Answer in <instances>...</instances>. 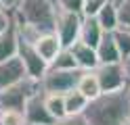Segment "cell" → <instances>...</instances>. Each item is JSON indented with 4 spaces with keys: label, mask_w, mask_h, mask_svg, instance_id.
<instances>
[{
    "label": "cell",
    "mask_w": 130,
    "mask_h": 125,
    "mask_svg": "<svg viewBox=\"0 0 130 125\" xmlns=\"http://www.w3.org/2000/svg\"><path fill=\"white\" fill-rule=\"evenodd\" d=\"M17 2L19 0H0V4H2L4 8H9V11H13V8L17 6Z\"/></svg>",
    "instance_id": "83f0119b"
},
{
    "label": "cell",
    "mask_w": 130,
    "mask_h": 125,
    "mask_svg": "<svg viewBox=\"0 0 130 125\" xmlns=\"http://www.w3.org/2000/svg\"><path fill=\"white\" fill-rule=\"evenodd\" d=\"M76 90H80L88 100H94V98H99V96L103 94L101 83H99V79H96V73H94V71H82Z\"/></svg>",
    "instance_id": "9a60e30c"
},
{
    "label": "cell",
    "mask_w": 130,
    "mask_h": 125,
    "mask_svg": "<svg viewBox=\"0 0 130 125\" xmlns=\"http://www.w3.org/2000/svg\"><path fill=\"white\" fill-rule=\"evenodd\" d=\"M25 77H27V73H25V67H23L19 56H13L9 61L0 63V90L9 88L13 83H19Z\"/></svg>",
    "instance_id": "9c48e42d"
},
{
    "label": "cell",
    "mask_w": 130,
    "mask_h": 125,
    "mask_svg": "<svg viewBox=\"0 0 130 125\" xmlns=\"http://www.w3.org/2000/svg\"><path fill=\"white\" fill-rule=\"evenodd\" d=\"M124 125H130V119H128V121H126V123H124Z\"/></svg>",
    "instance_id": "f546056e"
},
{
    "label": "cell",
    "mask_w": 130,
    "mask_h": 125,
    "mask_svg": "<svg viewBox=\"0 0 130 125\" xmlns=\"http://www.w3.org/2000/svg\"><path fill=\"white\" fill-rule=\"evenodd\" d=\"M13 23H15L13 11H9V8H0V33H2V31H6Z\"/></svg>",
    "instance_id": "484cf974"
},
{
    "label": "cell",
    "mask_w": 130,
    "mask_h": 125,
    "mask_svg": "<svg viewBox=\"0 0 130 125\" xmlns=\"http://www.w3.org/2000/svg\"><path fill=\"white\" fill-rule=\"evenodd\" d=\"M23 111H25L27 123H34V125H53L55 123V117L48 113L46 102H44V90H40L34 96H29Z\"/></svg>",
    "instance_id": "ba28073f"
},
{
    "label": "cell",
    "mask_w": 130,
    "mask_h": 125,
    "mask_svg": "<svg viewBox=\"0 0 130 125\" xmlns=\"http://www.w3.org/2000/svg\"><path fill=\"white\" fill-rule=\"evenodd\" d=\"M113 40H116V44H118V50H120L122 58L128 56L130 54V29L118 27L116 31H113Z\"/></svg>",
    "instance_id": "44dd1931"
},
{
    "label": "cell",
    "mask_w": 130,
    "mask_h": 125,
    "mask_svg": "<svg viewBox=\"0 0 130 125\" xmlns=\"http://www.w3.org/2000/svg\"><path fill=\"white\" fill-rule=\"evenodd\" d=\"M107 2H111V0H84V15L86 17H94Z\"/></svg>",
    "instance_id": "cb8c5ba5"
},
{
    "label": "cell",
    "mask_w": 130,
    "mask_h": 125,
    "mask_svg": "<svg viewBox=\"0 0 130 125\" xmlns=\"http://www.w3.org/2000/svg\"><path fill=\"white\" fill-rule=\"evenodd\" d=\"M88 100L80 90H71L65 94V111L67 115H84V111L88 108Z\"/></svg>",
    "instance_id": "e0dca14e"
},
{
    "label": "cell",
    "mask_w": 130,
    "mask_h": 125,
    "mask_svg": "<svg viewBox=\"0 0 130 125\" xmlns=\"http://www.w3.org/2000/svg\"><path fill=\"white\" fill-rule=\"evenodd\" d=\"M44 102H46V108L57 119H63L67 117V111H65V94H57V92H44Z\"/></svg>",
    "instance_id": "ac0fdd59"
},
{
    "label": "cell",
    "mask_w": 130,
    "mask_h": 125,
    "mask_svg": "<svg viewBox=\"0 0 130 125\" xmlns=\"http://www.w3.org/2000/svg\"><path fill=\"white\" fill-rule=\"evenodd\" d=\"M69 50L74 52V58H76V63H78V67L82 71H94L101 65L99 56H96V48L84 44L82 40H78L74 46H69Z\"/></svg>",
    "instance_id": "30bf717a"
},
{
    "label": "cell",
    "mask_w": 130,
    "mask_h": 125,
    "mask_svg": "<svg viewBox=\"0 0 130 125\" xmlns=\"http://www.w3.org/2000/svg\"><path fill=\"white\" fill-rule=\"evenodd\" d=\"M34 46H36V50L40 52V56H42L48 65H51L55 58H57V54L63 50V44H61V40H59V36H57L55 31L42 33V36L36 40Z\"/></svg>",
    "instance_id": "8fae6325"
},
{
    "label": "cell",
    "mask_w": 130,
    "mask_h": 125,
    "mask_svg": "<svg viewBox=\"0 0 130 125\" xmlns=\"http://www.w3.org/2000/svg\"><path fill=\"white\" fill-rule=\"evenodd\" d=\"M118 17H120V27L130 29V0L118 4Z\"/></svg>",
    "instance_id": "603a6c76"
},
{
    "label": "cell",
    "mask_w": 130,
    "mask_h": 125,
    "mask_svg": "<svg viewBox=\"0 0 130 125\" xmlns=\"http://www.w3.org/2000/svg\"><path fill=\"white\" fill-rule=\"evenodd\" d=\"M48 69H63V71H67V69H80L78 63H76V58H74V52H71L69 48H63L59 54H57V58L48 65Z\"/></svg>",
    "instance_id": "d6986e66"
},
{
    "label": "cell",
    "mask_w": 130,
    "mask_h": 125,
    "mask_svg": "<svg viewBox=\"0 0 130 125\" xmlns=\"http://www.w3.org/2000/svg\"><path fill=\"white\" fill-rule=\"evenodd\" d=\"M17 56L21 58L23 67H25L27 77H31V79L40 81V79H42L44 75H46V71H48V63L44 61L42 56H40V52L36 50V46H34V44L19 40V50H17Z\"/></svg>",
    "instance_id": "8992f818"
},
{
    "label": "cell",
    "mask_w": 130,
    "mask_h": 125,
    "mask_svg": "<svg viewBox=\"0 0 130 125\" xmlns=\"http://www.w3.org/2000/svg\"><path fill=\"white\" fill-rule=\"evenodd\" d=\"M82 69H48L46 75L40 79V86L44 92H57V94H67V92L76 90Z\"/></svg>",
    "instance_id": "277c9868"
},
{
    "label": "cell",
    "mask_w": 130,
    "mask_h": 125,
    "mask_svg": "<svg viewBox=\"0 0 130 125\" xmlns=\"http://www.w3.org/2000/svg\"><path fill=\"white\" fill-rule=\"evenodd\" d=\"M105 29L99 25V21H96V17H82V29H80V40L84 42V44L96 48V44L101 42Z\"/></svg>",
    "instance_id": "5bb4252c"
},
{
    "label": "cell",
    "mask_w": 130,
    "mask_h": 125,
    "mask_svg": "<svg viewBox=\"0 0 130 125\" xmlns=\"http://www.w3.org/2000/svg\"><path fill=\"white\" fill-rule=\"evenodd\" d=\"M17 50H19V33H17V25L13 23L6 31L0 33V63L17 56Z\"/></svg>",
    "instance_id": "4fadbf2b"
},
{
    "label": "cell",
    "mask_w": 130,
    "mask_h": 125,
    "mask_svg": "<svg viewBox=\"0 0 130 125\" xmlns=\"http://www.w3.org/2000/svg\"><path fill=\"white\" fill-rule=\"evenodd\" d=\"M53 2L57 6V11L84 15V0H53Z\"/></svg>",
    "instance_id": "7402d4cb"
},
{
    "label": "cell",
    "mask_w": 130,
    "mask_h": 125,
    "mask_svg": "<svg viewBox=\"0 0 130 125\" xmlns=\"http://www.w3.org/2000/svg\"><path fill=\"white\" fill-rule=\"evenodd\" d=\"M82 17L76 13H63L57 11V23H55V33L59 36L63 48L74 46L80 40V29H82Z\"/></svg>",
    "instance_id": "5b68a950"
},
{
    "label": "cell",
    "mask_w": 130,
    "mask_h": 125,
    "mask_svg": "<svg viewBox=\"0 0 130 125\" xmlns=\"http://www.w3.org/2000/svg\"><path fill=\"white\" fill-rule=\"evenodd\" d=\"M84 117L90 125H124L130 119V86L90 100Z\"/></svg>",
    "instance_id": "6da1fadb"
},
{
    "label": "cell",
    "mask_w": 130,
    "mask_h": 125,
    "mask_svg": "<svg viewBox=\"0 0 130 125\" xmlns=\"http://www.w3.org/2000/svg\"><path fill=\"white\" fill-rule=\"evenodd\" d=\"M13 17L17 25H29L40 33L55 31L57 6L53 0H19L13 8Z\"/></svg>",
    "instance_id": "7a4b0ae2"
},
{
    "label": "cell",
    "mask_w": 130,
    "mask_h": 125,
    "mask_svg": "<svg viewBox=\"0 0 130 125\" xmlns=\"http://www.w3.org/2000/svg\"><path fill=\"white\" fill-rule=\"evenodd\" d=\"M96 56H99L101 65H109V63H122V54L118 50V44L113 40V31H105L101 42L96 44Z\"/></svg>",
    "instance_id": "7c38bea8"
},
{
    "label": "cell",
    "mask_w": 130,
    "mask_h": 125,
    "mask_svg": "<svg viewBox=\"0 0 130 125\" xmlns=\"http://www.w3.org/2000/svg\"><path fill=\"white\" fill-rule=\"evenodd\" d=\"M99 25L105 29V31H116L120 27V17H118V4L113 2H107L99 13L94 15Z\"/></svg>",
    "instance_id": "2e32d148"
},
{
    "label": "cell",
    "mask_w": 130,
    "mask_h": 125,
    "mask_svg": "<svg viewBox=\"0 0 130 125\" xmlns=\"http://www.w3.org/2000/svg\"><path fill=\"white\" fill-rule=\"evenodd\" d=\"M111 2H113V4H120V2H124V0H111Z\"/></svg>",
    "instance_id": "f1b7e54d"
},
{
    "label": "cell",
    "mask_w": 130,
    "mask_h": 125,
    "mask_svg": "<svg viewBox=\"0 0 130 125\" xmlns=\"http://www.w3.org/2000/svg\"><path fill=\"white\" fill-rule=\"evenodd\" d=\"M25 125H34V123H25Z\"/></svg>",
    "instance_id": "4dcf8cb0"
},
{
    "label": "cell",
    "mask_w": 130,
    "mask_h": 125,
    "mask_svg": "<svg viewBox=\"0 0 130 125\" xmlns=\"http://www.w3.org/2000/svg\"><path fill=\"white\" fill-rule=\"evenodd\" d=\"M94 73H96V79H99L103 92H118V90L128 88V81H126L124 69H122V63L99 65L94 69Z\"/></svg>",
    "instance_id": "52a82bcc"
},
{
    "label": "cell",
    "mask_w": 130,
    "mask_h": 125,
    "mask_svg": "<svg viewBox=\"0 0 130 125\" xmlns=\"http://www.w3.org/2000/svg\"><path fill=\"white\" fill-rule=\"evenodd\" d=\"M42 90L40 81L25 77L19 83H13V86L0 90V108H25V102L29 100V96H34L36 92Z\"/></svg>",
    "instance_id": "3957f363"
},
{
    "label": "cell",
    "mask_w": 130,
    "mask_h": 125,
    "mask_svg": "<svg viewBox=\"0 0 130 125\" xmlns=\"http://www.w3.org/2000/svg\"><path fill=\"white\" fill-rule=\"evenodd\" d=\"M25 111L21 108H0V125H25Z\"/></svg>",
    "instance_id": "ffe728a7"
},
{
    "label": "cell",
    "mask_w": 130,
    "mask_h": 125,
    "mask_svg": "<svg viewBox=\"0 0 130 125\" xmlns=\"http://www.w3.org/2000/svg\"><path fill=\"white\" fill-rule=\"evenodd\" d=\"M122 69H124V75H126V81L130 86V54L122 58Z\"/></svg>",
    "instance_id": "4316f807"
},
{
    "label": "cell",
    "mask_w": 130,
    "mask_h": 125,
    "mask_svg": "<svg viewBox=\"0 0 130 125\" xmlns=\"http://www.w3.org/2000/svg\"><path fill=\"white\" fill-rule=\"evenodd\" d=\"M53 125H90L84 115H67L63 119H57Z\"/></svg>",
    "instance_id": "d4e9b609"
}]
</instances>
